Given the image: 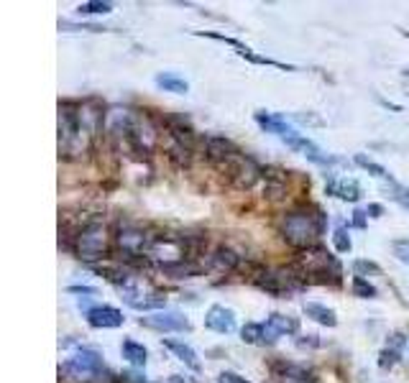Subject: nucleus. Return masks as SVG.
<instances>
[{"mask_svg":"<svg viewBox=\"0 0 409 383\" xmlns=\"http://www.w3.org/2000/svg\"><path fill=\"white\" fill-rule=\"evenodd\" d=\"M322 228H325V217L318 207H312V212H309V207H297L284 215L282 220L284 241L300 250L315 248L318 238L322 235Z\"/></svg>","mask_w":409,"mask_h":383,"instance_id":"1","label":"nucleus"},{"mask_svg":"<svg viewBox=\"0 0 409 383\" xmlns=\"http://www.w3.org/2000/svg\"><path fill=\"white\" fill-rule=\"evenodd\" d=\"M92 138L90 128L80 120V105L59 102V156L77 159L90 149Z\"/></svg>","mask_w":409,"mask_h":383,"instance_id":"2","label":"nucleus"},{"mask_svg":"<svg viewBox=\"0 0 409 383\" xmlns=\"http://www.w3.org/2000/svg\"><path fill=\"white\" fill-rule=\"evenodd\" d=\"M74 253L77 259L85 261V263H98V261L108 259L110 250V232L108 225L100 223V220H92V223H85L74 235Z\"/></svg>","mask_w":409,"mask_h":383,"instance_id":"3","label":"nucleus"},{"mask_svg":"<svg viewBox=\"0 0 409 383\" xmlns=\"http://www.w3.org/2000/svg\"><path fill=\"white\" fill-rule=\"evenodd\" d=\"M105 373L102 355L92 348H80L72 358H67L59 366V375L72 383H90L92 378H100Z\"/></svg>","mask_w":409,"mask_h":383,"instance_id":"4","label":"nucleus"},{"mask_svg":"<svg viewBox=\"0 0 409 383\" xmlns=\"http://www.w3.org/2000/svg\"><path fill=\"white\" fill-rule=\"evenodd\" d=\"M294 268L300 271L302 276H320V281H327V278H333V281H340V274H343V268H340V261L335 256H330L327 250L322 248H307L302 250L300 256H297V263Z\"/></svg>","mask_w":409,"mask_h":383,"instance_id":"5","label":"nucleus"},{"mask_svg":"<svg viewBox=\"0 0 409 383\" xmlns=\"http://www.w3.org/2000/svg\"><path fill=\"white\" fill-rule=\"evenodd\" d=\"M218 169L225 171L228 179H230V184H233L236 189H243V192L254 189L256 182L264 177V169H261L251 156H243V153L233 156V159L225 161V164L218 166Z\"/></svg>","mask_w":409,"mask_h":383,"instance_id":"6","label":"nucleus"},{"mask_svg":"<svg viewBox=\"0 0 409 383\" xmlns=\"http://www.w3.org/2000/svg\"><path fill=\"white\" fill-rule=\"evenodd\" d=\"M138 325L156 332H187L192 327L190 320L177 309H162V312H154L148 317H141Z\"/></svg>","mask_w":409,"mask_h":383,"instance_id":"7","label":"nucleus"},{"mask_svg":"<svg viewBox=\"0 0 409 383\" xmlns=\"http://www.w3.org/2000/svg\"><path fill=\"white\" fill-rule=\"evenodd\" d=\"M197 36L215 39V41H223V44L233 46V49L238 52V56L248 59L251 64H266V67H276V69H284V72H294L291 64H282V62H274V59H269V56H261V54H256L251 46H245L243 41H238V39H230V36H223V34H212V31H197Z\"/></svg>","mask_w":409,"mask_h":383,"instance_id":"8","label":"nucleus"},{"mask_svg":"<svg viewBox=\"0 0 409 383\" xmlns=\"http://www.w3.org/2000/svg\"><path fill=\"white\" fill-rule=\"evenodd\" d=\"M256 123L264 128L266 133H274V135H279L284 143H289V141H294L297 135H300V131L294 128V125H289L287 123V118L284 116H279V113H266V110H256Z\"/></svg>","mask_w":409,"mask_h":383,"instance_id":"9","label":"nucleus"},{"mask_svg":"<svg viewBox=\"0 0 409 383\" xmlns=\"http://www.w3.org/2000/svg\"><path fill=\"white\" fill-rule=\"evenodd\" d=\"M85 317H87V325H90V327H95V330H115V327H120V325H123V320H126L120 309H115V307H108V304L90 307V309L85 312Z\"/></svg>","mask_w":409,"mask_h":383,"instance_id":"10","label":"nucleus"},{"mask_svg":"<svg viewBox=\"0 0 409 383\" xmlns=\"http://www.w3.org/2000/svg\"><path fill=\"white\" fill-rule=\"evenodd\" d=\"M238 146L225 135H208L205 138V156L208 161H212L215 166H223L225 161H230L233 156H238Z\"/></svg>","mask_w":409,"mask_h":383,"instance_id":"11","label":"nucleus"},{"mask_svg":"<svg viewBox=\"0 0 409 383\" xmlns=\"http://www.w3.org/2000/svg\"><path fill=\"white\" fill-rule=\"evenodd\" d=\"M205 327L212 332H220V335H230L236 330V314L223 304H212L208 314H205Z\"/></svg>","mask_w":409,"mask_h":383,"instance_id":"12","label":"nucleus"},{"mask_svg":"<svg viewBox=\"0 0 409 383\" xmlns=\"http://www.w3.org/2000/svg\"><path fill=\"white\" fill-rule=\"evenodd\" d=\"M164 125H166V131H169V135H172L174 143H179L182 149H187V151H195V128H192L184 118H164Z\"/></svg>","mask_w":409,"mask_h":383,"instance_id":"13","label":"nucleus"},{"mask_svg":"<svg viewBox=\"0 0 409 383\" xmlns=\"http://www.w3.org/2000/svg\"><path fill=\"white\" fill-rule=\"evenodd\" d=\"M325 189H327V195H333V197H338V199H343V202H358L361 199V184L355 182V179H330L325 184Z\"/></svg>","mask_w":409,"mask_h":383,"instance_id":"14","label":"nucleus"},{"mask_svg":"<svg viewBox=\"0 0 409 383\" xmlns=\"http://www.w3.org/2000/svg\"><path fill=\"white\" fill-rule=\"evenodd\" d=\"M164 348L169 350V353H174V355L182 360L184 366L190 368V371H195V373H200V371H202L200 355H197V353H195V348H192V345H187L184 340H164Z\"/></svg>","mask_w":409,"mask_h":383,"instance_id":"15","label":"nucleus"},{"mask_svg":"<svg viewBox=\"0 0 409 383\" xmlns=\"http://www.w3.org/2000/svg\"><path fill=\"white\" fill-rule=\"evenodd\" d=\"M210 263H212V268L223 271V274H230V271H236V268L241 266V256H238L236 250H230V248H225V245H220V248L212 250Z\"/></svg>","mask_w":409,"mask_h":383,"instance_id":"16","label":"nucleus"},{"mask_svg":"<svg viewBox=\"0 0 409 383\" xmlns=\"http://www.w3.org/2000/svg\"><path fill=\"white\" fill-rule=\"evenodd\" d=\"M266 325H269L279 338H284V335H297V332H300V320L291 317V314L272 312L269 314V320H266Z\"/></svg>","mask_w":409,"mask_h":383,"instance_id":"17","label":"nucleus"},{"mask_svg":"<svg viewBox=\"0 0 409 383\" xmlns=\"http://www.w3.org/2000/svg\"><path fill=\"white\" fill-rule=\"evenodd\" d=\"M154 82L156 87H162L164 92H174V95H187L190 92V82L179 77V74H174V72H159Z\"/></svg>","mask_w":409,"mask_h":383,"instance_id":"18","label":"nucleus"},{"mask_svg":"<svg viewBox=\"0 0 409 383\" xmlns=\"http://www.w3.org/2000/svg\"><path fill=\"white\" fill-rule=\"evenodd\" d=\"M159 268H162V274L164 276H169V278H192L200 268L195 266L192 261H187V259H182V261H162L159 263Z\"/></svg>","mask_w":409,"mask_h":383,"instance_id":"19","label":"nucleus"},{"mask_svg":"<svg viewBox=\"0 0 409 383\" xmlns=\"http://www.w3.org/2000/svg\"><path fill=\"white\" fill-rule=\"evenodd\" d=\"M305 314H307L309 320L318 322V325H322V327H335V325H338L335 312H333L330 307H325V304L305 302Z\"/></svg>","mask_w":409,"mask_h":383,"instance_id":"20","label":"nucleus"},{"mask_svg":"<svg viewBox=\"0 0 409 383\" xmlns=\"http://www.w3.org/2000/svg\"><path fill=\"white\" fill-rule=\"evenodd\" d=\"M120 353H123V358H126V360L133 368H144L146 360H148V350H146L141 342H136V340H131V338L123 340V345H120Z\"/></svg>","mask_w":409,"mask_h":383,"instance_id":"21","label":"nucleus"},{"mask_svg":"<svg viewBox=\"0 0 409 383\" xmlns=\"http://www.w3.org/2000/svg\"><path fill=\"white\" fill-rule=\"evenodd\" d=\"M241 340L248 345H266V327L258 322H245L241 330Z\"/></svg>","mask_w":409,"mask_h":383,"instance_id":"22","label":"nucleus"},{"mask_svg":"<svg viewBox=\"0 0 409 383\" xmlns=\"http://www.w3.org/2000/svg\"><path fill=\"white\" fill-rule=\"evenodd\" d=\"M355 164H358V166H361V169H366L368 171V174H371V177H376V179H384V182H394V179H391V174L386 169H384L382 164H376V161H371L368 159V156H364V153H355Z\"/></svg>","mask_w":409,"mask_h":383,"instance_id":"23","label":"nucleus"},{"mask_svg":"<svg viewBox=\"0 0 409 383\" xmlns=\"http://www.w3.org/2000/svg\"><path fill=\"white\" fill-rule=\"evenodd\" d=\"M110 10H113V3L108 0H87V3H80L77 13L80 16H105Z\"/></svg>","mask_w":409,"mask_h":383,"instance_id":"24","label":"nucleus"},{"mask_svg":"<svg viewBox=\"0 0 409 383\" xmlns=\"http://www.w3.org/2000/svg\"><path fill=\"white\" fill-rule=\"evenodd\" d=\"M133 309H138V312H162V309H166V296H141L133 304Z\"/></svg>","mask_w":409,"mask_h":383,"instance_id":"25","label":"nucleus"},{"mask_svg":"<svg viewBox=\"0 0 409 383\" xmlns=\"http://www.w3.org/2000/svg\"><path fill=\"white\" fill-rule=\"evenodd\" d=\"M351 289H353L355 296H361V299H373V296L379 294L376 292V286L368 281V278L364 276H353V281H351Z\"/></svg>","mask_w":409,"mask_h":383,"instance_id":"26","label":"nucleus"},{"mask_svg":"<svg viewBox=\"0 0 409 383\" xmlns=\"http://www.w3.org/2000/svg\"><path fill=\"white\" fill-rule=\"evenodd\" d=\"M333 245H335L338 253H348V250L353 248V243H351V235H348L346 228H335V232H333Z\"/></svg>","mask_w":409,"mask_h":383,"instance_id":"27","label":"nucleus"},{"mask_svg":"<svg viewBox=\"0 0 409 383\" xmlns=\"http://www.w3.org/2000/svg\"><path fill=\"white\" fill-rule=\"evenodd\" d=\"M353 271L355 276H368V274H382V266L379 263H373V261H366V259H358L353 261Z\"/></svg>","mask_w":409,"mask_h":383,"instance_id":"28","label":"nucleus"},{"mask_svg":"<svg viewBox=\"0 0 409 383\" xmlns=\"http://www.w3.org/2000/svg\"><path fill=\"white\" fill-rule=\"evenodd\" d=\"M399 358L401 353H397V350H391V348H384L382 353H379V368H382V371H389V368H394L399 363Z\"/></svg>","mask_w":409,"mask_h":383,"instance_id":"29","label":"nucleus"},{"mask_svg":"<svg viewBox=\"0 0 409 383\" xmlns=\"http://www.w3.org/2000/svg\"><path fill=\"white\" fill-rule=\"evenodd\" d=\"M389 187H391V199H397L399 205H404L409 210V189L397 184V182H389Z\"/></svg>","mask_w":409,"mask_h":383,"instance_id":"30","label":"nucleus"},{"mask_svg":"<svg viewBox=\"0 0 409 383\" xmlns=\"http://www.w3.org/2000/svg\"><path fill=\"white\" fill-rule=\"evenodd\" d=\"M294 345L300 350H315L322 345V340H320L318 335H300V338L294 340Z\"/></svg>","mask_w":409,"mask_h":383,"instance_id":"31","label":"nucleus"},{"mask_svg":"<svg viewBox=\"0 0 409 383\" xmlns=\"http://www.w3.org/2000/svg\"><path fill=\"white\" fill-rule=\"evenodd\" d=\"M391 250H394V256H397L401 263L409 266V241H394L391 243Z\"/></svg>","mask_w":409,"mask_h":383,"instance_id":"32","label":"nucleus"},{"mask_svg":"<svg viewBox=\"0 0 409 383\" xmlns=\"http://www.w3.org/2000/svg\"><path fill=\"white\" fill-rule=\"evenodd\" d=\"M386 348L397 350V353H401V350L407 348V338H404V332H391L389 340H386Z\"/></svg>","mask_w":409,"mask_h":383,"instance_id":"33","label":"nucleus"},{"mask_svg":"<svg viewBox=\"0 0 409 383\" xmlns=\"http://www.w3.org/2000/svg\"><path fill=\"white\" fill-rule=\"evenodd\" d=\"M67 292H69V294H87V296H98V289H95V286H69Z\"/></svg>","mask_w":409,"mask_h":383,"instance_id":"34","label":"nucleus"},{"mask_svg":"<svg viewBox=\"0 0 409 383\" xmlns=\"http://www.w3.org/2000/svg\"><path fill=\"white\" fill-rule=\"evenodd\" d=\"M218 383H248L245 378H241L238 373H230V371H225V373L218 375Z\"/></svg>","mask_w":409,"mask_h":383,"instance_id":"35","label":"nucleus"},{"mask_svg":"<svg viewBox=\"0 0 409 383\" xmlns=\"http://www.w3.org/2000/svg\"><path fill=\"white\" fill-rule=\"evenodd\" d=\"M366 217H368V212H366V210H355V212H353V225H355V228H366Z\"/></svg>","mask_w":409,"mask_h":383,"instance_id":"36","label":"nucleus"},{"mask_svg":"<svg viewBox=\"0 0 409 383\" xmlns=\"http://www.w3.org/2000/svg\"><path fill=\"white\" fill-rule=\"evenodd\" d=\"M366 212L371 215V217H382V215H384V207H382V205H368V207H366Z\"/></svg>","mask_w":409,"mask_h":383,"instance_id":"37","label":"nucleus"},{"mask_svg":"<svg viewBox=\"0 0 409 383\" xmlns=\"http://www.w3.org/2000/svg\"><path fill=\"white\" fill-rule=\"evenodd\" d=\"M164 383H187V381H184L182 375H177V373H174V375H169V378H166V381H164Z\"/></svg>","mask_w":409,"mask_h":383,"instance_id":"38","label":"nucleus"},{"mask_svg":"<svg viewBox=\"0 0 409 383\" xmlns=\"http://www.w3.org/2000/svg\"><path fill=\"white\" fill-rule=\"evenodd\" d=\"M401 74H404V77H409V69H404V72H401Z\"/></svg>","mask_w":409,"mask_h":383,"instance_id":"39","label":"nucleus"}]
</instances>
